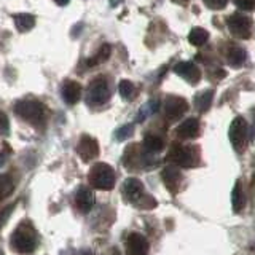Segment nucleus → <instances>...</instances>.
<instances>
[{
    "mask_svg": "<svg viewBox=\"0 0 255 255\" xmlns=\"http://www.w3.org/2000/svg\"><path fill=\"white\" fill-rule=\"evenodd\" d=\"M11 247L16 252L21 254H30L37 247V236L35 231L29 227V223H22L19 228L11 235Z\"/></svg>",
    "mask_w": 255,
    "mask_h": 255,
    "instance_id": "1",
    "label": "nucleus"
},
{
    "mask_svg": "<svg viewBox=\"0 0 255 255\" xmlns=\"http://www.w3.org/2000/svg\"><path fill=\"white\" fill-rule=\"evenodd\" d=\"M88 179H90L91 185L98 190H112L115 187V171L106 163L94 164Z\"/></svg>",
    "mask_w": 255,
    "mask_h": 255,
    "instance_id": "2",
    "label": "nucleus"
},
{
    "mask_svg": "<svg viewBox=\"0 0 255 255\" xmlns=\"http://www.w3.org/2000/svg\"><path fill=\"white\" fill-rule=\"evenodd\" d=\"M199 153L196 147L180 145V143H174L167 153V161H171L182 167H193L198 164Z\"/></svg>",
    "mask_w": 255,
    "mask_h": 255,
    "instance_id": "3",
    "label": "nucleus"
},
{
    "mask_svg": "<svg viewBox=\"0 0 255 255\" xmlns=\"http://www.w3.org/2000/svg\"><path fill=\"white\" fill-rule=\"evenodd\" d=\"M247 132H249V128H247V122L243 117H236L230 125V142L233 148L238 153H243L246 145H247Z\"/></svg>",
    "mask_w": 255,
    "mask_h": 255,
    "instance_id": "4",
    "label": "nucleus"
},
{
    "mask_svg": "<svg viewBox=\"0 0 255 255\" xmlns=\"http://www.w3.org/2000/svg\"><path fill=\"white\" fill-rule=\"evenodd\" d=\"M110 99V88L106 77L94 78L88 88V104L91 106H102Z\"/></svg>",
    "mask_w": 255,
    "mask_h": 255,
    "instance_id": "5",
    "label": "nucleus"
},
{
    "mask_svg": "<svg viewBox=\"0 0 255 255\" xmlns=\"http://www.w3.org/2000/svg\"><path fill=\"white\" fill-rule=\"evenodd\" d=\"M227 26L231 35L238 38H249L252 32V19L243 13H233L227 18Z\"/></svg>",
    "mask_w": 255,
    "mask_h": 255,
    "instance_id": "6",
    "label": "nucleus"
},
{
    "mask_svg": "<svg viewBox=\"0 0 255 255\" xmlns=\"http://www.w3.org/2000/svg\"><path fill=\"white\" fill-rule=\"evenodd\" d=\"M16 114H18L22 120L30 123H38L40 120L45 115V107L43 104H40L37 101H22L16 104Z\"/></svg>",
    "mask_w": 255,
    "mask_h": 255,
    "instance_id": "7",
    "label": "nucleus"
},
{
    "mask_svg": "<svg viewBox=\"0 0 255 255\" xmlns=\"http://www.w3.org/2000/svg\"><path fill=\"white\" fill-rule=\"evenodd\" d=\"M188 110V102L187 99L180 98V96H167L164 101V114L166 118L169 122H177L179 118H182V115H185Z\"/></svg>",
    "mask_w": 255,
    "mask_h": 255,
    "instance_id": "8",
    "label": "nucleus"
},
{
    "mask_svg": "<svg viewBox=\"0 0 255 255\" xmlns=\"http://www.w3.org/2000/svg\"><path fill=\"white\" fill-rule=\"evenodd\" d=\"M77 153L82 156L85 161H91L99 155V143L91 135H82V139L78 140Z\"/></svg>",
    "mask_w": 255,
    "mask_h": 255,
    "instance_id": "9",
    "label": "nucleus"
},
{
    "mask_svg": "<svg viewBox=\"0 0 255 255\" xmlns=\"http://www.w3.org/2000/svg\"><path fill=\"white\" fill-rule=\"evenodd\" d=\"M148 241L139 233H131L126 239V254L128 255H148Z\"/></svg>",
    "mask_w": 255,
    "mask_h": 255,
    "instance_id": "10",
    "label": "nucleus"
},
{
    "mask_svg": "<svg viewBox=\"0 0 255 255\" xmlns=\"http://www.w3.org/2000/svg\"><path fill=\"white\" fill-rule=\"evenodd\" d=\"M174 72L179 77H182L183 80H187L188 83H198L199 80H201V70H199V67H196L195 64L190 62V61L177 62L174 67Z\"/></svg>",
    "mask_w": 255,
    "mask_h": 255,
    "instance_id": "11",
    "label": "nucleus"
},
{
    "mask_svg": "<svg viewBox=\"0 0 255 255\" xmlns=\"http://www.w3.org/2000/svg\"><path fill=\"white\" fill-rule=\"evenodd\" d=\"M123 196L128 199L129 203H137L139 199L143 196V185L139 179L135 177H129L126 179L123 183Z\"/></svg>",
    "mask_w": 255,
    "mask_h": 255,
    "instance_id": "12",
    "label": "nucleus"
},
{
    "mask_svg": "<svg viewBox=\"0 0 255 255\" xmlns=\"http://www.w3.org/2000/svg\"><path fill=\"white\" fill-rule=\"evenodd\" d=\"M161 177L166 188L171 191L172 195H175L180 190V183H182V174L175 166H167L163 169Z\"/></svg>",
    "mask_w": 255,
    "mask_h": 255,
    "instance_id": "13",
    "label": "nucleus"
},
{
    "mask_svg": "<svg viewBox=\"0 0 255 255\" xmlns=\"http://www.w3.org/2000/svg\"><path fill=\"white\" fill-rule=\"evenodd\" d=\"M199 131H201V126H199V120L191 117L187 118L185 122H182L177 128V135L180 139H193L199 135Z\"/></svg>",
    "mask_w": 255,
    "mask_h": 255,
    "instance_id": "14",
    "label": "nucleus"
},
{
    "mask_svg": "<svg viewBox=\"0 0 255 255\" xmlns=\"http://www.w3.org/2000/svg\"><path fill=\"white\" fill-rule=\"evenodd\" d=\"M61 93H62V99L66 101L69 106H74V104H77L80 98H82V86H80V83L74 82V80H67V82L62 85Z\"/></svg>",
    "mask_w": 255,
    "mask_h": 255,
    "instance_id": "15",
    "label": "nucleus"
},
{
    "mask_svg": "<svg viewBox=\"0 0 255 255\" xmlns=\"http://www.w3.org/2000/svg\"><path fill=\"white\" fill-rule=\"evenodd\" d=\"M75 204L83 214L90 212L94 204V193L86 187H80L75 195Z\"/></svg>",
    "mask_w": 255,
    "mask_h": 255,
    "instance_id": "16",
    "label": "nucleus"
},
{
    "mask_svg": "<svg viewBox=\"0 0 255 255\" xmlns=\"http://www.w3.org/2000/svg\"><path fill=\"white\" fill-rule=\"evenodd\" d=\"M214 90H204V91H199L195 99H193V106L195 109L199 112V114H204L211 109L212 106V101H214Z\"/></svg>",
    "mask_w": 255,
    "mask_h": 255,
    "instance_id": "17",
    "label": "nucleus"
},
{
    "mask_svg": "<svg viewBox=\"0 0 255 255\" xmlns=\"http://www.w3.org/2000/svg\"><path fill=\"white\" fill-rule=\"evenodd\" d=\"M231 207H233L235 212H241L246 207V195L239 180L235 182V187L231 190Z\"/></svg>",
    "mask_w": 255,
    "mask_h": 255,
    "instance_id": "18",
    "label": "nucleus"
},
{
    "mask_svg": "<svg viewBox=\"0 0 255 255\" xmlns=\"http://www.w3.org/2000/svg\"><path fill=\"white\" fill-rule=\"evenodd\" d=\"M247 59V51L241 46H231L228 51V64L233 67H241Z\"/></svg>",
    "mask_w": 255,
    "mask_h": 255,
    "instance_id": "19",
    "label": "nucleus"
},
{
    "mask_svg": "<svg viewBox=\"0 0 255 255\" xmlns=\"http://www.w3.org/2000/svg\"><path fill=\"white\" fill-rule=\"evenodd\" d=\"M143 147H145V150L150 151V153H158V151H161L164 148V140L159 137V135L147 134L145 137H143Z\"/></svg>",
    "mask_w": 255,
    "mask_h": 255,
    "instance_id": "20",
    "label": "nucleus"
},
{
    "mask_svg": "<svg viewBox=\"0 0 255 255\" xmlns=\"http://www.w3.org/2000/svg\"><path fill=\"white\" fill-rule=\"evenodd\" d=\"M209 40V32L203 27H193L188 34V42L193 46H201Z\"/></svg>",
    "mask_w": 255,
    "mask_h": 255,
    "instance_id": "21",
    "label": "nucleus"
},
{
    "mask_svg": "<svg viewBox=\"0 0 255 255\" xmlns=\"http://www.w3.org/2000/svg\"><path fill=\"white\" fill-rule=\"evenodd\" d=\"M14 190V180L10 174H0V201L8 198Z\"/></svg>",
    "mask_w": 255,
    "mask_h": 255,
    "instance_id": "22",
    "label": "nucleus"
},
{
    "mask_svg": "<svg viewBox=\"0 0 255 255\" xmlns=\"http://www.w3.org/2000/svg\"><path fill=\"white\" fill-rule=\"evenodd\" d=\"M118 93L125 101H132L135 98V86L129 80H122L118 85Z\"/></svg>",
    "mask_w": 255,
    "mask_h": 255,
    "instance_id": "23",
    "label": "nucleus"
},
{
    "mask_svg": "<svg viewBox=\"0 0 255 255\" xmlns=\"http://www.w3.org/2000/svg\"><path fill=\"white\" fill-rule=\"evenodd\" d=\"M14 24L21 32H24V30H29L35 26V18L32 14H16Z\"/></svg>",
    "mask_w": 255,
    "mask_h": 255,
    "instance_id": "24",
    "label": "nucleus"
},
{
    "mask_svg": "<svg viewBox=\"0 0 255 255\" xmlns=\"http://www.w3.org/2000/svg\"><path fill=\"white\" fill-rule=\"evenodd\" d=\"M110 53H112V46L109 43H104L101 48H99V51L94 54V58L88 62L90 66H96V64H102V62H106L109 58H110Z\"/></svg>",
    "mask_w": 255,
    "mask_h": 255,
    "instance_id": "25",
    "label": "nucleus"
},
{
    "mask_svg": "<svg viewBox=\"0 0 255 255\" xmlns=\"http://www.w3.org/2000/svg\"><path fill=\"white\" fill-rule=\"evenodd\" d=\"M158 110V101H150L147 106H143L137 115V122H142V120H145L148 115L155 114V112Z\"/></svg>",
    "mask_w": 255,
    "mask_h": 255,
    "instance_id": "26",
    "label": "nucleus"
},
{
    "mask_svg": "<svg viewBox=\"0 0 255 255\" xmlns=\"http://www.w3.org/2000/svg\"><path fill=\"white\" fill-rule=\"evenodd\" d=\"M135 206L140 207V209H153V207L156 206V201L151 196L148 195H143L137 203H135Z\"/></svg>",
    "mask_w": 255,
    "mask_h": 255,
    "instance_id": "27",
    "label": "nucleus"
},
{
    "mask_svg": "<svg viewBox=\"0 0 255 255\" xmlns=\"http://www.w3.org/2000/svg\"><path fill=\"white\" fill-rule=\"evenodd\" d=\"M209 10H223L228 5V0H203Z\"/></svg>",
    "mask_w": 255,
    "mask_h": 255,
    "instance_id": "28",
    "label": "nucleus"
},
{
    "mask_svg": "<svg viewBox=\"0 0 255 255\" xmlns=\"http://www.w3.org/2000/svg\"><path fill=\"white\" fill-rule=\"evenodd\" d=\"M132 134V125H125L117 131V140H125Z\"/></svg>",
    "mask_w": 255,
    "mask_h": 255,
    "instance_id": "29",
    "label": "nucleus"
},
{
    "mask_svg": "<svg viewBox=\"0 0 255 255\" xmlns=\"http://www.w3.org/2000/svg\"><path fill=\"white\" fill-rule=\"evenodd\" d=\"M238 8H241L244 11H251L255 8V0H233Z\"/></svg>",
    "mask_w": 255,
    "mask_h": 255,
    "instance_id": "30",
    "label": "nucleus"
},
{
    "mask_svg": "<svg viewBox=\"0 0 255 255\" xmlns=\"http://www.w3.org/2000/svg\"><path fill=\"white\" fill-rule=\"evenodd\" d=\"M8 131H10V123H8L6 115L0 110V134H8Z\"/></svg>",
    "mask_w": 255,
    "mask_h": 255,
    "instance_id": "31",
    "label": "nucleus"
},
{
    "mask_svg": "<svg viewBox=\"0 0 255 255\" xmlns=\"http://www.w3.org/2000/svg\"><path fill=\"white\" fill-rule=\"evenodd\" d=\"M13 207L14 206H8V207H5L3 211H0V227H3V223L8 220V217H10V212L13 211Z\"/></svg>",
    "mask_w": 255,
    "mask_h": 255,
    "instance_id": "32",
    "label": "nucleus"
},
{
    "mask_svg": "<svg viewBox=\"0 0 255 255\" xmlns=\"http://www.w3.org/2000/svg\"><path fill=\"white\" fill-rule=\"evenodd\" d=\"M6 161V155L5 153H0V167H2Z\"/></svg>",
    "mask_w": 255,
    "mask_h": 255,
    "instance_id": "33",
    "label": "nucleus"
},
{
    "mask_svg": "<svg viewBox=\"0 0 255 255\" xmlns=\"http://www.w3.org/2000/svg\"><path fill=\"white\" fill-rule=\"evenodd\" d=\"M54 2L58 3V5H61V6H64V5H67L70 0H54Z\"/></svg>",
    "mask_w": 255,
    "mask_h": 255,
    "instance_id": "34",
    "label": "nucleus"
},
{
    "mask_svg": "<svg viewBox=\"0 0 255 255\" xmlns=\"http://www.w3.org/2000/svg\"><path fill=\"white\" fill-rule=\"evenodd\" d=\"M114 255H120V252H118V251H115V252H114Z\"/></svg>",
    "mask_w": 255,
    "mask_h": 255,
    "instance_id": "35",
    "label": "nucleus"
}]
</instances>
